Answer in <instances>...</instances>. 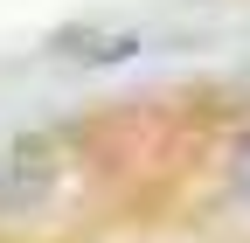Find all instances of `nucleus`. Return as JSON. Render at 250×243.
Returning a JSON list of instances; mask_svg holds the SVG:
<instances>
[{
    "label": "nucleus",
    "instance_id": "obj_1",
    "mask_svg": "<svg viewBox=\"0 0 250 243\" xmlns=\"http://www.w3.org/2000/svg\"><path fill=\"white\" fill-rule=\"evenodd\" d=\"M229 181H236V195L250 202V132L236 139V153H229Z\"/></svg>",
    "mask_w": 250,
    "mask_h": 243
}]
</instances>
